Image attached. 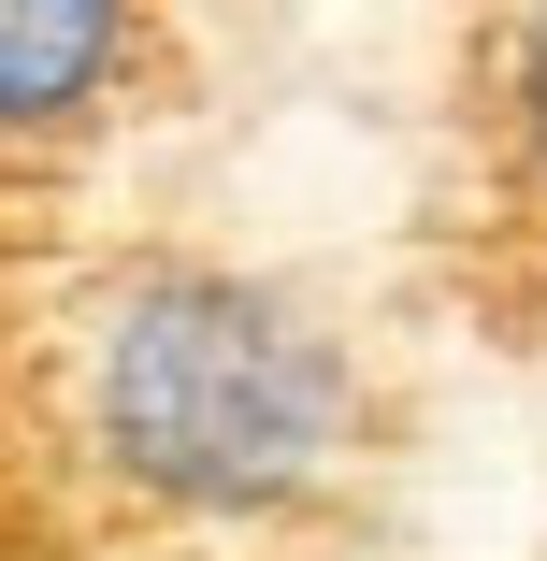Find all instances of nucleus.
Segmentation results:
<instances>
[{
  "mask_svg": "<svg viewBox=\"0 0 547 561\" xmlns=\"http://www.w3.org/2000/svg\"><path fill=\"white\" fill-rule=\"evenodd\" d=\"M361 346L231 260H130L72 317V446L145 518H303L361 461Z\"/></svg>",
  "mask_w": 547,
  "mask_h": 561,
  "instance_id": "f257e3e1",
  "label": "nucleus"
},
{
  "mask_svg": "<svg viewBox=\"0 0 547 561\" xmlns=\"http://www.w3.org/2000/svg\"><path fill=\"white\" fill-rule=\"evenodd\" d=\"M159 58V0H0V145L101 130Z\"/></svg>",
  "mask_w": 547,
  "mask_h": 561,
  "instance_id": "f03ea898",
  "label": "nucleus"
},
{
  "mask_svg": "<svg viewBox=\"0 0 547 561\" xmlns=\"http://www.w3.org/2000/svg\"><path fill=\"white\" fill-rule=\"evenodd\" d=\"M476 130H490V173H504V202L547 231V0H504V15H490Z\"/></svg>",
  "mask_w": 547,
  "mask_h": 561,
  "instance_id": "7ed1b4c3",
  "label": "nucleus"
}]
</instances>
